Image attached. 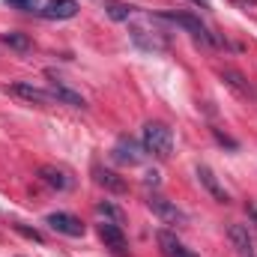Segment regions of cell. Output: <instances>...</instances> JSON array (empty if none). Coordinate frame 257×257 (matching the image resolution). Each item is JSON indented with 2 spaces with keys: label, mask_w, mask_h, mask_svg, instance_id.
<instances>
[{
  "label": "cell",
  "mask_w": 257,
  "mask_h": 257,
  "mask_svg": "<svg viewBox=\"0 0 257 257\" xmlns=\"http://www.w3.org/2000/svg\"><path fill=\"white\" fill-rule=\"evenodd\" d=\"M144 150L156 159H171L174 153V132L165 123H147L144 126Z\"/></svg>",
  "instance_id": "1"
},
{
  "label": "cell",
  "mask_w": 257,
  "mask_h": 257,
  "mask_svg": "<svg viewBox=\"0 0 257 257\" xmlns=\"http://www.w3.org/2000/svg\"><path fill=\"white\" fill-rule=\"evenodd\" d=\"M132 39L144 51H165L168 48V33L153 24V18H144L141 24H132Z\"/></svg>",
  "instance_id": "2"
},
{
  "label": "cell",
  "mask_w": 257,
  "mask_h": 257,
  "mask_svg": "<svg viewBox=\"0 0 257 257\" xmlns=\"http://www.w3.org/2000/svg\"><path fill=\"white\" fill-rule=\"evenodd\" d=\"M150 209H153V215L156 218H162L165 224H174V227H189V215L174 203V200H168V197H159V194H153L150 197Z\"/></svg>",
  "instance_id": "3"
},
{
  "label": "cell",
  "mask_w": 257,
  "mask_h": 257,
  "mask_svg": "<svg viewBox=\"0 0 257 257\" xmlns=\"http://www.w3.org/2000/svg\"><path fill=\"white\" fill-rule=\"evenodd\" d=\"M162 21H171V24L186 27V30L192 33L200 45H221V39H218V36H212V33H209L197 18H194V15H162Z\"/></svg>",
  "instance_id": "4"
},
{
  "label": "cell",
  "mask_w": 257,
  "mask_h": 257,
  "mask_svg": "<svg viewBox=\"0 0 257 257\" xmlns=\"http://www.w3.org/2000/svg\"><path fill=\"white\" fill-rule=\"evenodd\" d=\"M144 144H135L132 138H120L117 144H114V162L117 165H128V168H135V165H141L144 162Z\"/></svg>",
  "instance_id": "5"
},
{
  "label": "cell",
  "mask_w": 257,
  "mask_h": 257,
  "mask_svg": "<svg viewBox=\"0 0 257 257\" xmlns=\"http://www.w3.org/2000/svg\"><path fill=\"white\" fill-rule=\"evenodd\" d=\"M48 227L57 230V233H63V236H84L81 218H75V215H69V212H51V215H48Z\"/></svg>",
  "instance_id": "6"
},
{
  "label": "cell",
  "mask_w": 257,
  "mask_h": 257,
  "mask_svg": "<svg viewBox=\"0 0 257 257\" xmlns=\"http://www.w3.org/2000/svg\"><path fill=\"white\" fill-rule=\"evenodd\" d=\"M156 242H159V248H162L165 257H197L194 251H189L171 230H159V233H156Z\"/></svg>",
  "instance_id": "7"
},
{
  "label": "cell",
  "mask_w": 257,
  "mask_h": 257,
  "mask_svg": "<svg viewBox=\"0 0 257 257\" xmlns=\"http://www.w3.org/2000/svg\"><path fill=\"white\" fill-rule=\"evenodd\" d=\"M9 90H12L15 96L27 99V102H36V105H51V102H54V96H51L48 90H42V87H33V84H24V81H15Z\"/></svg>",
  "instance_id": "8"
},
{
  "label": "cell",
  "mask_w": 257,
  "mask_h": 257,
  "mask_svg": "<svg viewBox=\"0 0 257 257\" xmlns=\"http://www.w3.org/2000/svg\"><path fill=\"white\" fill-rule=\"evenodd\" d=\"M99 236H102V242H105L108 248H114L117 254L126 251V236H123V227H120V224L102 221V224H99Z\"/></svg>",
  "instance_id": "9"
},
{
  "label": "cell",
  "mask_w": 257,
  "mask_h": 257,
  "mask_svg": "<svg viewBox=\"0 0 257 257\" xmlns=\"http://www.w3.org/2000/svg\"><path fill=\"white\" fill-rule=\"evenodd\" d=\"M45 18L51 21H66V18H75L78 15V3L75 0H48L45 9H42Z\"/></svg>",
  "instance_id": "10"
},
{
  "label": "cell",
  "mask_w": 257,
  "mask_h": 257,
  "mask_svg": "<svg viewBox=\"0 0 257 257\" xmlns=\"http://www.w3.org/2000/svg\"><path fill=\"white\" fill-rule=\"evenodd\" d=\"M48 93L54 96V102H63V105H72V108H87L84 96L75 93V90H69V87L60 84V81H51V90H48Z\"/></svg>",
  "instance_id": "11"
},
{
  "label": "cell",
  "mask_w": 257,
  "mask_h": 257,
  "mask_svg": "<svg viewBox=\"0 0 257 257\" xmlns=\"http://www.w3.org/2000/svg\"><path fill=\"white\" fill-rule=\"evenodd\" d=\"M39 177H42V183H48L51 189H57V192H66V189H72V177L60 171V168H51V165H45V168H39Z\"/></svg>",
  "instance_id": "12"
},
{
  "label": "cell",
  "mask_w": 257,
  "mask_h": 257,
  "mask_svg": "<svg viewBox=\"0 0 257 257\" xmlns=\"http://www.w3.org/2000/svg\"><path fill=\"white\" fill-rule=\"evenodd\" d=\"M227 236H230V242H233V248L239 251L242 257H248L254 251V245H251V233H248V227H242V224H230V230H227Z\"/></svg>",
  "instance_id": "13"
},
{
  "label": "cell",
  "mask_w": 257,
  "mask_h": 257,
  "mask_svg": "<svg viewBox=\"0 0 257 257\" xmlns=\"http://www.w3.org/2000/svg\"><path fill=\"white\" fill-rule=\"evenodd\" d=\"M221 81H224L230 90H236L239 96H245V99H248V96H254L251 84H248V81H245V75H242V72H236V69H221Z\"/></svg>",
  "instance_id": "14"
},
{
  "label": "cell",
  "mask_w": 257,
  "mask_h": 257,
  "mask_svg": "<svg viewBox=\"0 0 257 257\" xmlns=\"http://www.w3.org/2000/svg\"><path fill=\"white\" fill-rule=\"evenodd\" d=\"M197 177H200V183L206 186V192L212 194V197H215L218 203H227V200H230V197H227V192L221 189V183L215 180V174H212V171H209L206 165H200V168H197Z\"/></svg>",
  "instance_id": "15"
},
{
  "label": "cell",
  "mask_w": 257,
  "mask_h": 257,
  "mask_svg": "<svg viewBox=\"0 0 257 257\" xmlns=\"http://www.w3.org/2000/svg\"><path fill=\"white\" fill-rule=\"evenodd\" d=\"M93 177H96V183H99V186H105L108 192H117V194L126 192V183H123V180H120L114 171H105V168H93Z\"/></svg>",
  "instance_id": "16"
},
{
  "label": "cell",
  "mask_w": 257,
  "mask_h": 257,
  "mask_svg": "<svg viewBox=\"0 0 257 257\" xmlns=\"http://www.w3.org/2000/svg\"><path fill=\"white\" fill-rule=\"evenodd\" d=\"M0 39H3V45H9L12 51H21V54L30 51V36H27V33H15V30H9V33H3Z\"/></svg>",
  "instance_id": "17"
},
{
  "label": "cell",
  "mask_w": 257,
  "mask_h": 257,
  "mask_svg": "<svg viewBox=\"0 0 257 257\" xmlns=\"http://www.w3.org/2000/svg\"><path fill=\"white\" fill-rule=\"evenodd\" d=\"M105 12H108L114 21H128V18L135 15V6H128V3H108Z\"/></svg>",
  "instance_id": "18"
},
{
  "label": "cell",
  "mask_w": 257,
  "mask_h": 257,
  "mask_svg": "<svg viewBox=\"0 0 257 257\" xmlns=\"http://www.w3.org/2000/svg\"><path fill=\"white\" fill-rule=\"evenodd\" d=\"M96 212H99V215H105V221L123 224V212H120L117 206H111V203H99V206H96Z\"/></svg>",
  "instance_id": "19"
},
{
  "label": "cell",
  "mask_w": 257,
  "mask_h": 257,
  "mask_svg": "<svg viewBox=\"0 0 257 257\" xmlns=\"http://www.w3.org/2000/svg\"><path fill=\"white\" fill-rule=\"evenodd\" d=\"M15 230L18 233H24L27 239H33V242H42V233L39 230H30V227H24V224H15Z\"/></svg>",
  "instance_id": "20"
},
{
  "label": "cell",
  "mask_w": 257,
  "mask_h": 257,
  "mask_svg": "<svg viewBox=\"0 0 257 257\" xmlns=\"http://www.w3.org/2000/svg\"><path fill=\"white\" fill-rule=\"evenodd\" d=\"M9 6H15V9H24V12H33L36 9V0H6Z\"/></svg>",
  "instance_id": "21"
},
{
  "label": "cell",
  "mask_w": 257,
  "mask_h": 257,
  "mask_svg": "<svg viewBox=\"0 0 257 257\" xmlns=\"http://www.w3.org/2000/svg\"><path fill=\"white\" fill-rule=\"evenodd\" d=\"M144 183H147V186H153V189H156V186H159V174H156V171H150V174H147V180H144Z\"/></svg>",
  "instance_id": "22"
},
{
  "label": "cell",
  "mask_w": 257,
  "mask_h": 257,
  "mask_svg": "<svg viewBox=\"0 0 257 257\" xmlns=\"http://www.w3.org/2000/svg\"><path fill=\"white\" fill-rule=\"evenodd\" d=\"M192 3H197V6H203V9H209V0H192Z\"/></svg>",
  "instance_id": "23"
},
{
  "label": "cell",
  "mask_w": 257,
  "mask_h": 257,
  "mask_svg": "<svg viewBox=\"0 0 257 257\" xmlns=\"http://www.w3.org/2000/svg\"><path fill=\"white\" fill-rule=\"evenodd\" d=\"M236 3H251V0H236Z\"/></svg>",
  "instance_id": "24"
},
{
  "label": "cell",
  "mask_w": 257,
  "mask_h": 257,
  "mask_svg": "<svg viewBox=\"0 0 257 257\" xmlns=\"http://www.w3.org/2000/svg\"><path fill=\"white\" fill-rule=\"evenodd\" d=\"M248 257H257V254H254V251H251V254H248Z\"/></svg>",
  "instance_id": "25"
}]
</instances>
